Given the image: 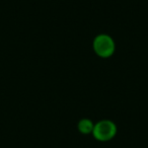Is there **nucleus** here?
<instances>
[{"label": "nucleus", "mask_w": 148, "mask_h": 148, "mask_svg": "<svg viewBox=\"0 0 148 148\" xmlns=\"http://www.w3.org/2000/svg\"><path fill=\"white\" fill-rule=\"evenodd\" d=\"M92 48L99 57L107 59L115 54L116 44L114 39L107 34H99L93 39Z\"/></svg>", "instance_id": "f257e3e1"}, {"label": "nucleus", "mask_w": 148, "mask_h": 148, "mask_svg": "<svg viewBox=\"0 0 148 148\" xmlns=\"http://www.w3.org/2000/svg\"><path fill=\"white\" fill-rule=\"evenodd\" d=\"M117 132V125L113 121H111V120H101L97 123H95V127H93V131L91 135L97 141L108 142L116 137Z\"/></svg>", "instance_id": "f03ea898"}, {"label": "nucleus", "mask_w": 148, "mask_h": 148, "mask_svg": "<svg viewBox=\"0 0 148 148\" xmlns=\"http://www.w3.org/2000/svg\"><path fill=\"white\" fill-rule=\"evenodd\" d=\"M93 127H95V123L87 118H83V119L79 120L78 124H77V129H78L79 133L82 134V135L92 134Z\"/></svg>", "instance_id": "7ed1b4c3"}]
</instances>
